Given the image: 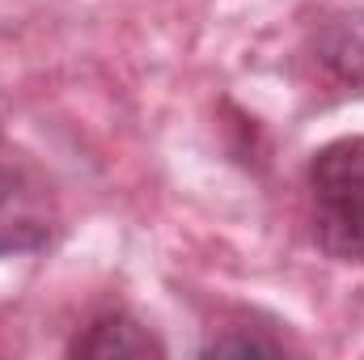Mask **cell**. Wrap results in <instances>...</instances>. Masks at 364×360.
<instances>
[{"label":"cell","mask_w":364,"mask_h":360,"mask_svg":"<svg viewBox=\"0 0 364 360\" xmlns=\"http://www.w3.org/2000/svg\"><path fill=\"white\" fill-rule=\"evenodd\" d=\"M305 191L314 242L339 263H364V136L322 144L309 157Z\"/></svg>","instance_id":"cell-1"},{"label":"cell","mask_w":364,"mask_h":360,"mask_svg":"<svg viewBox=\"0 0 364 360\" xmlns=\"http://www.w3.org/2000/svg\"><path fill=\"white\" fill-rule=\"evenodd\" d=\"M55 225H60L55 182L26 149L0 140V255L43 250Z\"/></svg>","instance_id":"cell-2"},{"label":"cell","mask_w":364,"mask_h":360,"mask_svg":"<svg viewBox=\"0 0 364 360\" xmlns=\"http://www.w3.org/2000/svg\"><path fill=\"white\" fill-rule=\"evenodd\" d=\"M68 356H93V360H110V356H166V344L140 327L127 314H102L90 327L68 344Z\"/></svg>","instance_id":"cell-3"},{"label":"cell","mask_w":364,"mask_h":360,"mask_svg":"<svg viewBox=\"0 0 364 360\" xmlns=\"http://www.w3.org/2000/svg\"><path fill=\"white\" fill-rule=\"evenodd\" d=\"M318 55L339 81L364 85V9L339 13L318 30Z\"/></svg>","instance_id":"cell-4"},{"label":"cell","mask_w":364,"mask_h":360,"mask_svg":"<svg viewBox=\"0 0 364 360\" xmlns=\"http://www.w3.org/2000/svg\"><path fill=\"white\" fill-rule=\"evenodd\" d=\"M208 356H229V352H237V356H255V352H279V344L275 339H259V335H237V339H212L208 348H203Z\"/></svg>","instance_id":"cell-5"}]
</instances>
